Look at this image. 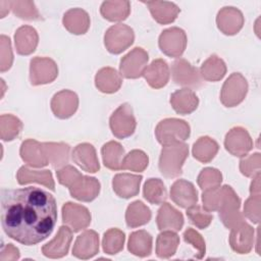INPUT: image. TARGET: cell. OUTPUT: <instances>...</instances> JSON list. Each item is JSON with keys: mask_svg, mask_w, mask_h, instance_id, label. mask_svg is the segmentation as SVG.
Instances as JSON below:
<instances>
[{"mask_svg": "<svg viewBox=\"0 0 261 261\" xmlns=\"http://www.w3.org/2000/svg\"><path fill=\"white\" fill-rule=\"evenodd\" d=\"M1 225L12 240L33 246L51 234L57 204L49 192L37 188L1 189Z\"/></svg>", "mask_w": 261, "mask_h": 261, "instance_id": "obj_1", "label": "cell"}, {"mask_svg": "<svg viewBox=\"0 0 261 261\" xmlns=\"http://www.w3.org/2000/svg\"><path fill=\"white\" fill-rule=\"evenodd\" d=\"M189 155V146L185 143L164 145L159 157V170L167 178H174L182 173V165Z\"/></svg>", "mask_w": 261, "mask_h": 261, "instance_id": "obj_2", "label": "cell"}, {"mask_svg": "<svg viewBox=\"0 0 261 261\" xmlns=\"http://www.w3.org/2000/svg\"><path fill=\"white\" fill-rule=\"evenodd\" d=\"M191 134V128L186 120L178 118H165L156 128L155 136L161 145H169L185 142Z\"/></svg>", "mask_w": 261, "mask_h": 261, "instance_id": "obj_3", "label": "cell"}, {"mask_svg": "<svg viewBox=\"0 0 261 261\" xmlns=\"http://www.w3.org/2000/svg\"><path fill=\"white\" fill-rule=\"evenodd\" d=\"M248 93V82L240 72H232L224 82L220 101L225 107H234L242 103Z\"/></svg>", "mask_w": 261, "mask_h": 261, "instance_id": "obj_4", "label": "cell"}, {"mask_svg": "<svg viewBox=\"0 0 261 261\" xmlns=\"http://www.w3.org/2000/svg\"><path fill=\"white\" fill-rule=\"evenodd\" d=\"M109 126L117 139H125L130 137L137 126L133 108L128 103L121 104L110 116Z\"/></svg>", "mask_w": 261, "mask_h": 261, "instance_id": "obj_5", "label": "cell"}, {"mask_svg": "<svg viewBox=\"0 0 261 261\" xmlns=\"http://www.w3.org/2000/svg\"><path fill=\"white\" fill-rule=\"evenodd\" d=\"M135 40V34L130 27L117 23L110 27L104 35V45L112 54H119L127 49Z\"/></svg>", "mask_w": 261, "mask_h": 261, "instance_id": "obj_6", "label": "cell"}, {"mask_svg": "<svg viewBox=\"0 0 261 261\" xmlns=\"http://www.w3.org/2000/svg\"><path fill=\"white\" fill-rule=\"evenodd\" d=\"M58 75L55 61L49 57H34L30 62V81L33 86L52 83Z\"/></svg>", "mask_w": 261, "mask_h": 261, "instance_id": "obj_7", "label": "cell"}, {"mask_svg": "<svg viewBox=\"0 0 261 261\" xmlns=\"http://www.w3.org/2000/svg\"><path fill=\"white\" fill-rule=\"evenodd\" d=\"M160 50L169 57H180L187 47V35L184 30L172 27L164 30L158 40Z\"/></svg>", "mask_w": 261, "mask_h": 261, "instance_id": "obj_8", "label": "cell"}, {"mask_svg": "<svg viewBox=\"0 0 261 261\" xmlns=\"http://www.w3.org/2000/svg\"><path fill=\"white\" fill-rule=\"evenodd\" d=\"M149 60L148 53L141 47H136L125 54L119 64L120 75L125 79H138L143 75Z\"/></svg>", "mask_w": 261, "mask_h": 261, "instance_id": "obj_9", "label": "cell"}, {"mask_svg": "<svg viewBox=\"0 0 261 261\" xmlns=\"http://www.w3.org/2000/svg\"><path fill=\"white\" fill-rule=\"evenodd\" d=\"M224 147L231 155L245 157L253 149V141L246 128L234 126L225 135Z\"/></svg>", "mask_w": 261, "mask_h": 261, "instance_id": "obj_10", "label": "cell"}, {"mask_svg": "<svg viewBox=\"0 0 261 261\" xmlns=\"http://www.w3.org/2000/svg\"><path fill=\"white\" fill-rule=\"evenodd\" d=\"M171 75L172 81L179 86L199 88L203 84L200 71L188 60L182 58H179L172 63Z\"/></svg>", "mask_w": 261, "mask_h": 261, "instance_id": "obj_11", "label": "cell"}, {"mask_svg": "<svg viewBox=\"0 0 261 261\" xmlns=\"http://www.w3.org/2000/svg\"><path fill=\"white\" fill-rule=\"evenodd\" d=\"M62 221L73 232H77L90 225L91 213L83 205L67 202L62 206Z\"/></svg>", "mask_w": 261, "mask_h": 261, "instance_id": "obj_12", "label": "cell"}, {"mask_svg": "<svg viewBox=\"0 0 261 261\" xmlns=\"http://www.w3.org/2000/svg\"><path fill=\"white\" fill-rule=\"evenodd\" d=\"M79 107V97L70 90H62L56 93L51 100V110L60 119L72 116Z\"/></svg>", "mask_w": 261, "mask_h": 261, "instance_id": "obj_13", "label": "cell"}, {"mask_svg": "<svg viewBox=\"0 0 261 261\" xmlns=\"http://www.w3.org/2000/svg\"><path fill=\"white\" fill-rule=\"evenodd\" d=\"M244 16L241 10L232 6L221 8L216 16L217 28L221 33L227 36L238 34L244 25Z\"/></svg>", "mask_w": 261, "mask_h": 261, "instance_id": "obj_14", "label": "cell"}, {"mask_svg": "<svg viewBox=\"0 0 261 261\" xmlns=\"http://www.w3.org/2000/svg\"><path fill=\"white\" fill-rule=\"evenodd\" d=\"M71 241V229L67 225H61L54 239L42 247V253L49 258H62L68 253Z\"/></svg>", "mask_w": 261, "mask_h": 261, "instance_id": "obj_15", "label": "cell"}, {"mask_svg": "<svg viewBox=\"0 0 261 261\" xmlns=\"http://www.w3.org/2000/svg\"><path fill=\"white\" fill-rule=\"evenodd\" d=\"M254 228L246 221L231 228L229 234V245L239 254H248L254 245Z\"/></svg>", "mask_w": 261, "mask_h": 261, "instance_id": "obj_16", "label": "cell"}, {"mask_svg": "<svg viewBox=\"0 0 261 261\" xmlns=\"http://www.w3.org/2000/svg\"><path fill=\"white\" fill-rule=\"evenodd\" d=\"M171 200L181 208H189L197 204L198 192L191 181L177 179L170 188Z\"/></svg>", "mask_w": 261, "mask_h": 261, "instance_id": "obj_17", "label": "cell"}, {"mask_svg": "<svg viewBox=\"0 0 261 261\" xmlns=\"http://www.w3.org/2000/svg\"><path fill=\"white\" fill-rule=\"evenodd\" d=\"M73 162L84 171L95 173L100 169V163L93 145L82 143L76 145L71 154Z\"/></svg>", "mask_w": 261, "mask_h": 261, "instance_id": "obj_18", "label": "cell"}, {"mask_svg": "<svg viewBox=\"0 0 261 261\" xmlns=\"http://www.w3.org/2000/svg\"><path fill=\"white\" fill-rule=\"evenodd\" d=\"M100 188V182L96 177L82 175L68 190L72 198L83 202H91L98 197Z\"/></svg>", "mask_w": 261, "mask_h": 261, "instance_id": "obj_19", "label": "cell"}, {"mask_svg": "<svg viewBox=\"0 0 261 261\" xmlns=\"http://www.w3.org/2000/svg\"><path fill=\"white\" fill-rule=\"evenodd\" d=\"M19 154L21 159L30 166L44 167L49 164L43 143L34 139H28L21 143Z\"/></svg>", "mask_w": 261, "mask_h": 261, "instance_id": "obj_20", "label": "cell"}, {"mask_svg": "<svg viewBox=\"0 0 261 261\" xmlns=\"http://www.w3.org/2000/svg\"><path fill=\"white\" fill-rule=\"evenodd\" d=\"M99 252V236L95 230H86L80 234L73 245L72 255L79 259H90Z\"/></svg>", "mask_w": 261, "mask_h": 261, "instance_id": "obj_21", "label": "cell"}, {"mask_svg": "<svg viewBox=\"0 0 261 261\" xmlns=\"http://www.w3.org/2000/svg\"><path fill=\"white\" fill-rule=\"evenodd\" d=\"M143 176L130 173H118L113 177L112 188L114 193L123 199H129L139 194Z\"/></svg>", "mask_w": 261, "mask_h": 261, "instance_id": "obj_22", "label": "cell"}, {"mask_svg": "<svg viewBox=\"0 0 261 261\" xmlns=\"http://www.w3.org/2000/svg\"><path fill=\"white\" fill-rule=\"evenodd\" d=\"M156 223L159 230L178 231L184 225V216L169 203H162L158 210Z\"/></svg>", "mask_w": 261, "mask_h": 261, "instance_id": "obj_23", "label": "cell"}, {"mask_svg": "<svg viewBox=\"0 0 261 261\" xmlns=\"http://www.w3.org/2000/svg\"><path fill=\"white\" fill-rule=\"evenodd\" d=\"M169 66L163 59L153 60L144 70L143 76L153 89L163 88L169 81Z\"/></svg>", "mask_w": 261, "mask_h": 261, "instance_id": "obj_24", "label": "cell"}, {"mask_svg": "<svg viewBox=\"0 0 261 261\" xmlns=\"http://www.w3.org/2000/svg\"><path fill=\"white\" fill-rule=\"evenodd\" d=\"M170 104L176 113L187 115L197 109L199 98L193 90L184 88L176 90L170 95Z\"/></svg>", "mask_w": 261, "mask_h": 261, "instance_id": "obj_25", "label": "cell"}, {"mask_svg": "<svg viewBox=\"0 0 261 261\" xmlns=\"http://www.w3.org/2000/svg\"><path fill=\"white\" fill-rule=\"evenodd\" d=\"M39 42V36L36 31L31 25H22L18 28L14 34V44L16 52L20 55L32 54Z\"/></svg>", "mask_w": 261, "mask_h": 261, "instance_id": "obj_26", "label": "cell"}, {"mask_svg": "<svg viewBox=\"0 0 261 261\" xmlns=\"http://www.w3.org/2000/svg\"><path fill=\"white\" fill-rule=\"evenodd\" d=\"M90 16L82 8H71L67 10L62 18L64 28L71 34L84 35L90 28Z\"/></svg>", "mask_w": 261, "mask_h": 261, "instance_id": "obj_27", "label": "cell"}, {"mask_svg": "<svg viewBox=\"0 0 261 261\" xmlns=\"http://www.w3.org/2000/svg\"><path fill=\"white\" fill-rule=\"evenodd\" d=\"M153 18L160 24H168L175 20L180 9L172 2L167 1H147L144 2Z\"/></svg>", "mask_w": 261, "mask_h": 261, "instance_id": "obj_28", "label": "cell"}, {"mask_svg": "<svg viewBox=\"0 0 261 261\" xmlns=\"http://www.w3.org/2000/svg\"><path fill=\"white\" fill-rule=\"evenodd\" d=\"M16 179L19 185L37 182L45 186L51 191L55 190V184L52 176V172L48 169L33 170L30 169L28 166H21L16 173Z\"/></svg>", "mask_w": 261, "mask_h": 261, "instance_id": "obj_29", "label": "cell"}, {"mask_svg": "<svg viewBox=\"0 0 261 261\" xmlns=\"http://www.w3.org/2000/svg\"><path fill=\"white\" fill-rule=\"evenodd\" d=\"M122 84L120 74L112 67H103L96 73L95 85L99 91L106 94L117 92Z\"/></svg>", "mask_w": 261, "mask_h": 261, "instance_id": "obj_30", "label": "cell"}, {"mask_svg": "<svg viewBox=\"0 0 261 261\" xmlns=\"http://www.w3.org/2000/svg\"><path fill=\"white\" fill-rule=\"evenodd\" d=\"M43 147L47 159L53 168L59 169L60 167L65 166V164L68 162V155L70 151V147L68 144L62 142H46L43 143Z\"/></svg>", "mask_w": 261, "mask_h": 261, "instance_id": "obj_31", "label": "cell"}, {"mask_svg": "<svg viewBox=\"0 0 261 261\" xmlns=\"http://www.w3.org/2000/svg\"><path fill=\"white\" fill-rule=\"evenodd\" d=\"M127 249L135 256H149L152 252V236L144 229L132 232L128 239Z\"/></svg>", "mask_w": 261, "mask_h": 261, "instance_id": "obj_32", "label": "cell"}, {"mask_svg": "<svg viewBox=\"0 0 261 261\" xmlns=\"http://www.w3.org/2000/svg\"><path fill=\"white\" fill-rule=\"evenodd\" d=\"M152 213L142 201H134L130 203L125 211V222L128 227H138L148 223L151 219Z\"/></svg>", "mask_w": 261, "mask_h": 261, "instance_id": "obj_33", "label": "cell"}, {"mask_svg": "<svg viewBox=\"0 0 261 261\" xmlns=\"http://www.w3.org/2000/svg\"><path fill=\"white\" fill-rule=\"evenodd\" d=\"M130 12L128 1H104L100 7L101 15L109 21H121L127 18Z\"/></svg>", "mask_w": 261, "mask_h": 261, "instance_id": "obj_34", "label": "cell"}, {"mask_svg": "<svg viewBox=\"0 0 261 261\" xmlns=\"http://www.w3.org/2000/svg\"><path fill=\"white\" fill-rule=\"evenodd\" d=\"M219 150V145L217 142L210 137L204 136L200 137L193 146V156L195 159L202 163L210 162Z\"/></svg>", "mask_w": 261, "mask_h": 261, "instance_id": "obj_35", "label": "cell"}, {"mask_svg": "<svg viewBox=\"0 0 261 261\" xmlns=\"http://www.w3.org/2000/svg\"><path fill=\"white\" fill-rule=\"evenodd\" d=\"M101 154L104 165L111 170L121 169L122 159L124 157V149L115 141H110L104 144L101 148Z\"/></svg>", "mask_w": 261, "mask_h": 261, "instance_id": "obj_36", "label": "cell"}, {"mask_svg": "<svg viewBox=\"0 0 261 261\" xmlns=\"http://www.w3.org/2000/svg\"><path fill=\"white\" fill-rule=\"evenodd\" d=\"M226 73V65L224 61L217 55L208 57L200 67L201 77L208 82L220 81Z\"/></svg>", "mask_w": 261, "mask_h": 261, "instance_id": "obj_37", "label": "cell"}, {"mask_svg": "<svg viewBox=\"0 0 261 261\" xmlns=\"http://www.w3.org/2000/svg\"><path fill=\"white\" fill-rule=\"evenodd\" d=\"M179 245V237L173 230H162L156 239V255L159 258L173 256Z\"/></svg>", "mask_w": 261, "mask_h": 261, "instance_id": "obj_38", "label": "cell"}, {"mask_svg": "<svg viewBox=\"0 0 261 261\" xmlns=\"http://www.w3.org/2000/svg\"><path fill=\"white\" fill-rule=\"evenodd\" d=\"M144 198L151 204L159 205L166 201L167 191L163 181L159 178H149L144 185Z\"/></svg>", "mask_w": 261, "mask_h": 261, "instance_id": "obj_39", "label": "cell"}, {"mask_svg": "<svg viewBox=\"0 0 261 261\" xmlns=\"http://www.w3.org/2000/svg\"><path fill=\"white\" fill-rule=\"evenodd\" d=\"M22 129V122L12 114H2L0 116V136L3 141L14 140Z\"/></svg>", "mask_w": 261, "mask_h": 261, "instance_id": "obj_40", "label": "cell"}, {"mask_svg": "<svg viewBox=\"0 0 261 261\" xmlns=\"http://www.w3.org/2000/svg\"><path fill=\"white\" fill-rule=\"evenodd\" d=\"M124 241L125 236L122 230L118 228H110L103 236V251L109 255L117 254L123 249Z\"/></svg>", "mask_w": 261, "mask_h": 261, "instance_id": "obj_41", "label": "cell"}, {"mask_svg": "<svg viewBox=\"0 0 261 261\" xmlns=\"http://www.w3.org/2000/svg\"><path fill=\"white\" fill-rule=\"evenodd\" d=\"M149 163L148 155L142 150H132L126 154L121 163V169H128L130 171L142 172L144 171Z\"/></svg>", "mask_w": 261, "mask_h": 261, "instance_id": "obj_42", "label": "cell"}, {"mask_svg": "<svg viewBox=\"0 0 261 261\" xmlns=\"http://www.w3.org/2000/svg\"><path fill=\"white\" fill-rule=\"evenodd\" d=\"M12 12L19 18L25 20H40L41 14L33 1H10Z\"/></svg>", "mask_w": 261, "mask_h": 261, "instance_id": "obj_43", "label": "cell"}, {"mask_svg": "<svg viewBox=\"0 0 261 261\" xmlns=\"http://www.w3.org/2000/svg\"><path fill=\"white\" fill-rule=\"evenodd\" d=\"M222 181L221 172L213 167H206L198 175L197 182L203 191L214 189L220 186Z\"/></svg>", "mask_w": 261, "mask_h": 261, "instance_id": "obj_44", "label": "cell"}, {"mask_svg": "<svg viewBox=\"0 0 261 261\" xmlns=\"http://www.w3.org/2000/svg\"><path fill=\"white\" fill-rule=\"evenodd\" d=\"M187 216L190 221L200 229L208 227L213 219L212 214L197 204L187 208Z\"/></svg>", "mask_w": 261, "mask_h": 261, "instance_id": "obj_45", "label": "cell"}, {"mask_svg": "<svg viewBox=\"0 0 261 261\" xmlns=\"http://www.w3.org/2000/svg\"><path fill=\"white\" fill-rule=\"evenodd\" d=\"M203 208L208 212L218 211L221 207L223 201V189L222 187H217L204 191L202 194Z\"/></svg>", "mask_w": 261, "mask_h": 261, "instance_id": "obj_46", "label": "cell"}, {"mask_svg": "<svg viewBox=\"0 0 261 261\" xmlns=\"http://www.w3.org/2000/svg\"><path fill=\"white\" fill-rule=\"evenodd\" d=\"M261 167V155L260 153H254L247 157H244L240 161V170L242 174L248 177H254L260 173Z\"/></svg>", "mask_w": 261, "mask_h": 261, "instance_id": "obj_47", "label": "cell"}, {"mask_svg": "<svg viewBox=\"0 0 261 261\" xmlns=\"http://www.w3.org/2000/svg\"><path fill=\"white\" fill-rule=\"evenodd\" d=\"M182 237L186 243L192 245L197 250L195 257L197 259H202L206 253L205 241L202 238V236L198 231H196L194 228H187Z\"/></svg>", "mask_w": 261, "mask_h": 261, "instance_id": "obj_48", "label": "cell"}, {"mask_svg": "<svg viewBox=\"0 0 261 261\" xmlns=\"http://www.w3.org/2000/svg\"><path fill=\"white\" fill-rule=\"evenodd\" d=\"M0 70L1 72H4L8 70L13 62V54L11 49V43L9 37H6L5 35H1L0 37Z\"/></svg>", "mask_w": 261, "mask_h": 261, "instance_id": "obj_49", "label": "cell"}, {"mask_svg": "<svg viewBox=\"0 0 261 261\" xmlns=\"http://www.w3.org/2000/svg\"><path fill=\"white\" fill-rule=\"evenodd\" d=\"M260 195H250L245 202L244 214L253 223H259L260 221Z\"/></svg>", "mask_w": 261, "mask_h": 261, "instance_id": "obj_50", "label": "cell"}, {"mask_svg": "<svg viewBox=\"0 0 261 261\" xmlns=\"http://www.w3.org/2000/svg\"><path fill=\"white\" fill-rule=\"evenodd\" d=\"M58 182L66 188H70L83 174L73 166L65 165L56 171Z\"/></svg>", "mask_w": 261, "mask_h": 261, "instance_id": "obj_51", "label": "cell"}, {"mask_svg": "<svg viewBox=\"0 0 261 261\" xmlns=\"http://www.w3.org/2000/svg\"><path fill=\"white\" fill-rule=\"evenodd\" d=\"M219 218L224 224L225 227L231 229L232 227L239 225L240 223L244 222V216L241 213L240 209L239 210H231V211H226V212H220L219 213Z\"/></svg>", "mask_w": 261, "mask_h": 261, "instance_id": "obj_52", "label": "cell"}, {"mask_svg": "<svg viewBox=\"0 0 261 261\" xmlns=\"http://www.w3.org/2000/svg\"><path fill=\"white\" fill-rule=\"evenodd\" d=\"M19 258V251L12 244H7L1 249L0 260L1 261H13Z\"/></svg>", "mask_w": 261, "mask_h": 261, "instance_id": "obj_53", "label": "cell"}, {"mask_svg": "<svg viewBox=\"0 0 261 261\" xmlns=\"http://www.w3.org/2000/svg\"><path fill=\"white\" fill-rule=\"evenodd\" d=\"M250 195H260V173L253 177L250 186Z\"/></svg>", "mask_w": 261, "mask_h": 261, "instance_id": "obj_54", "label": "cell"}]
</instances>
